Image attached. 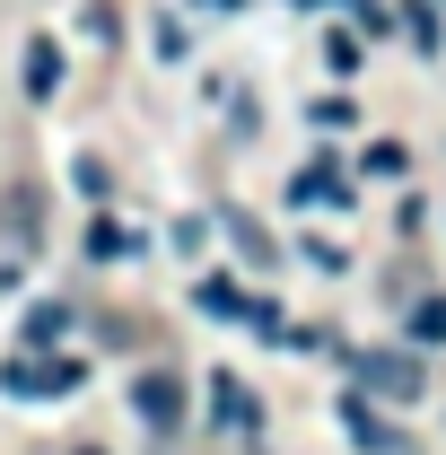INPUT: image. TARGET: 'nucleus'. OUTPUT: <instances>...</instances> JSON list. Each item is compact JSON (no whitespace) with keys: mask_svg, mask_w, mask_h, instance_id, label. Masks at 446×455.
<instances>
[{"mask_svg":"<svg viewBox=\"0 0 446 455\" xmlns=\"http://www.w3.org/2000/svg\"><path fill=\"white\" fill-rule=\"evenodd\" d=\"M0 386H9L18 403H36V395H70V386H79V359H36V350H27V359H9V368H0Z\"/></svg>","mask_w":446,"mask_h":455,"instance_id":"obj_1","label":"nucleus"},{"mask_svg":"<svg viewBox=\"0 0 446 455\" xmlns=\"http://www.w3.org/2000/svg\"><path fill=\"white\" fill-rule=\"evenodd\" d=\"M359 386L368 395H394V403H411L429 377H420V359L411 350H359Z\"/></svg>","mask_w":446,"mask_h":455,"instance_id":"obj_2","label":"nucleus"},{"mask_svg":"<svg viewBox=\"0 0 446 455\" xmlns=\"http://www.w3.org/2000/svg\"><path fill=\"white\" fill-rule=\"evenodd\" d=\"M140 420L149 429H175L184 420V377H140Z\"/></svg>","mask_w":446,"mask_h":455,"instance_id":"obj_3","label":"nucleus"},{"mask_svg":"<svg viewBox=\"0 0 446 455\" xmlns=\"http://www.w3.org/2000/svg\"><path fill=\"white\" fill-rule=\"evenodd\" d=\"M202 307H211L219 324H280L272 307H245V298H236V289H227V281H202Z\"/></svg>","mask_w":446,"mask_h":455,"instance_id":"obj_4","label":"nucleus"},{"mask_svg":"<svg viewBox=\"0 0 446 455\" xmlns=\"http://www.w3.org/2000/svg\"><path fill=\"white\" fill-rule=\"evenodd\" d=\"M53 88H61V44H44V36H36V44H27V97L44 106Z\"/></svg>","mask_w":446,"mask_h":455,"instance_id":"obj_5","label":"nucleus"},{"mask_svg":"<svg viewBox=\"0 0 446 455\" xmlns=\"http://www.w3.org/2000/svg\"><path fill=\"white\" fill-rule=\"evenodd\" d=\"M350 429H359V447H368V455H394V447H402V438H394V429L368 411V403H350Z\"/></svg>","mask_w":446,"mask_h":455,"instance_id":"obj_6","label":"nucleus"},{"mask_svg":"<svg viewBox=\"0 0 446 455\" xmlns=\"http://www.w3.org/2000/svg\"><path fill=\"white\" fill-rule=\"evenodd\" d=\"M88 254H97V263H123V254H131V228H123V220H97V228H88Z\"/></svg>","mask_w":446,"mask_h":455,"instance_id":"obj_7","label":"nucleus"},{"mask_svg":"<svg viewBox=\"0 0 446 455\" xmlns=\"http://www.w3.org/2000/svg\"><path fill=\"white\" fill-rule=\"evenodd\" d=\"M219 420H227V429H254V420H263V411L245 403V386H236V377H219Z\"/></svg>","mask_w":446,"mask_h":455,"instance_id":"obj_8","label":"nucleus"},{"mask_svg":"<svg viewBox=\"0 0 446 455\" xmlns=\"http://www.w3.org/2000/svg\"><path fill=\"white\" fill-rule=\"evenodd\" d=\"M61 324H70V307H36V315H27V350H44Z\"/></svg>","mask_w":446,"mask_h":455,"instance_id":"obj_9","label":"nucleus"},{"mask_svg":"<svg viewBox=\"0 0 446 455\" xmlns=\"http://www.w3.org/2000/svg\"><path fill=\"white\" fill-rule=\"evenodd\" d=\"M411 333H420V341H446V298H420V307H411Z\"/></svg>","mask_w":446,"mask_h":455,"instance_id":"obj_10","label":"nucleus"},{"mask_svg":"<svg viewBox=\"0 0 446 455\" xmlns=\"http://www.w3.org/2000/svg\"><path fill=\"white\" fill-rule=\"evenodd\" d=\"M402 27H411V44H420V53H438V18H429V0H411V9H402Z\"/></svg>","mask_w":446,"mask_h":455,"instance_id":"obj_11","label":"nucleus"},{"mask_svg":"<svg viewBox=\"0 0 446 455\" xmlns=\"http://www.w3.org/2000/svg\"><path fill=\"white\" fill-rule=\"evenodd\" d=\"M236 245H245V263H280V245L263 236V228H245V220H236Z\"/></svg>","mask_w":446,"mask_h":455,"instance_id":"obj_12","label":"nucleus"},{"mask_svg":"<svg viewBox=\"0 0 446 455\" xmlns=\"http://www.w3.org/2000/svg\"><path fill=\"white\" fill-rule=\"evenodd\" d=\"M350 123V97H315V132H341Z\"/></svg>","mask_w":446,"mask_h":455,"instance_id":"obj_13","label":"nucleus"},{"mask_svg":"<svg viewBox=\"0 0 446 455\" xmlns=\"http://www.w3.org/2000/svg\"><path fill=\"white\" fill-rule=\"evenodd\" d=\"M368 175H402V140H377L368 149Z\"/></svg>","mask_w":446,"mask_h":455,"instance_id":"obj_14","label":"nucleus"}]
</instances>
